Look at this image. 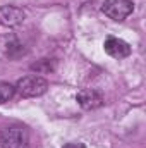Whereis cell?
Here are the masks:
<instances>
[{"mask_svg": "<svg viewBox=\"0 0 146 148\" xmlns=\"http://www.w3.org/2000/svg\"><path fill=\"white\" fill-rule=\"evenodd\" d=\"M26 19V12L16 5H2L0 7V26L3 28H16L23 24Z\"/></svg>", "mask_w": 146, "mask_h": 148, "instance_id": "cell-5", "label": "cell"}, {"mask_svg": "<svg viewBox=\"0 0 146 148\" xmlns=\"http://www.w3.org/2000/svg\"><path fill=\"white\" fill-rule=\"evenodd\" d=\"M14 95H16V86L10 84V83L0 81V105L5 103V102H9Z\"/></svg>", "mask_w": 146, "mask_h": 148, "instance_id": "cell-9", "label": "cell"}, {"mask_svg": "<svg viewBox=\"0 0 146 148\" xmlns=\"http://www.w3.org/2000/svg\"><path fill=\"white\" fill-rule=\"evenodd\" d=\"M48 90V81L38 74H28L16 83V91L24 98H36L45 95Z\"/></svg>", "mask_w": 146, "mask_h": 148, "instance_id": "cell-1", "label": "cell"}, {"mask_svg": "<svg viewBox=\"0 0 146 148\" xmlns=\"http://www.w3.org/2000/svg\"><path fill=\"white\" fill-rule=\"evenodd\" d=\"M62 148H86V145L81 141H71V143H65Z\"/></svg>", "mask_w": 146, "mask_h": 148, "instance_id": "cell-10", "label": "cell"}, {"mask_svg": "<svg viewBox=\"0 0 146 148\" xmlns=\"http://www.w3.org/2000/svg\"><path fill=\"white\" fill-rule=\"evenodd\" d=\"M76 102L79 103V107L83 110H95V109H100L105 100H103V95L98 91V90H93V88H84L81 90L77 95H76Z\"/></svg>", "mask_w": 146, "mask_h": 148, "instance_id": "cell-4", "label": "cell"}, {"mask_svg": "<svg viewBox=\"0 0 146 148\" xmlns=\"http://www.w3.org/2000/svg\"><path fill=\"white\" fill-rule=\"evenodd\" d=\"M132 10H134L132 0H105L102 5V12L113 21H124L132 14Z\"/></svg>", "mask_w": 146, "mask_h": 148, "instance_id": "cell-3", "label": "cell"}, {"mask_svg": "<svg viewBox=\"0 0 146 148\" xmlns=\"http://www.w3.org/2000/svg\"><path fill=\"white\" fill-rule=\"evenodd\" d=\"M103 50L105 53H108L112 59H126L131 55V45L127 41H124L122 38H117V36H107L105 43H103Z\"/></svg>", "mask_w": 146, "mask_h": 148, "instance_id": "cell-6", "label": "cell"}, {"mask_svg": "<svg viewBox=\"0 0 146 148\" xmlns=\"http://www.w3.org/2000/svg\"><path fill=\"white\" fill-rule=\"evenodd\" d=\"M55 67H57V62L53 59H41V60H36L35 64H31V71H35L36 74L53 73Z\"/></svg>", "mask_w": 146, "mask_h": 148, "instance_id": "cell-8", "label": "cell"}, {"mask_svg": "<svg viewBox=\"0 0 146 148\" xmlns=\"http://www.w3.org/2000/svg\"><path fill=\"white\" fill-rule=\"evenodd\" d=\"M2 41H3V43L0 45V50H2V53H3L5 57H9V59H17V57H21V55L26 53V50L23 48V45H21L14 36L2 38Z\"/></svg>", "mask_w": 146, "mask_h": 148, "instance_id": "cell-7", "label": "cell"}, {"mask_svg": "<svg viewBox=\"0 0 146 148\" xmlns=\"http://www.w3.org/2000/svg\"><path fill=\"white\" fill-rule=\"evenodd\" d=\"M29 141L28 131L19 126H9L0 131V148H26Z\"/></svg>", "mask_w": 146, "mask_h": 148, "instance_id": "cell-2", "label": "cell"}]
</instances>
